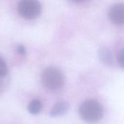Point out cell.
Segmentation results:
<instances>
[{"mask_svg":"<svg viewBox=\"0 0 124 124\" xmlns=\"http://www.w3.org/2000/svg\"><path fill=\"white\" fill-rule=\"evenodd\" d=\"M103 112L102 105L94 100L83 102L78 108L80 117L88 124H94L100 121L103 116Z\"/></svg>","mask_w":124,"mask_h":124,"instance_id":"6da1fadb","label":"cell"},{"mask_svg":"<svg viewBox=\"0 0 124 124\" xmlns=\"http://www.w3.org/2000/svg\"><path fill=\"white\" fill-rule=\"evenodd\" d=\"M41 81L45 88L49 90L55 91L62 88L65 84V77L59 69L49 67L43 71Z\"/></svg>","mask_w":124,"mask_h":124,"instance_id":"7a4b0ae2","label":"cell"},{"mask_svg":"<svg viewBox=\"0 0 124 124\" xmlns=\"http://www.w3.org/2000/svg\"><path fill=\"white\" fill-rule=\"evenodd\" d=\"M17 11L21 17L27 20L37 18L41 12V5L38 0H20Z\"/></svg>","mask_w":124,"mask_h":124,"instance_id":"3957f363","label":"cell"},{"mask_svg":"<svg viewBox=\"0 0 124 124\" xmlns=\"http://www.w3.org/2000/svg\"><path fill=\"white\" fill-rule=\"evenodd\" d=\"M109 17L111 22L116 25L124 24V4L120 3L113 5L109 12Z\"/></svg>","mask_w":124,"mask_h":124,"instance_id":"277c9868","label":"cell"},{"mask_svg":"<svg viewBox=\"0 0 124 124\" xmlns=\"http://www.w3.org/2000/svg\"><path fill=\"white\" fill-rule=\"evenodd\" d=\"M70 108V105L68 102H58L51 109L49 115L51 117L55 118L65 115L68 113Z\"/></svg>","mask_w":124,"mask_h":124,"instance_id":"5b68a950","label":"cell"},{"mask_svg":"<svg viewBox=\"0 0 124 124\" xmlns=\"http://www.w3.org/2000/svg\"><path fill=\"white\" fill-rule=\"evenodd\" d=\"M42 108H43V105L41 100L35 99V100H33L28 104L27 107V110L28 111L30 114L36 116L40 113V112L42 110Z\"/></svg>","mask_w":124,"mask_h":124,"instance_id":"8992f818","label":"cell"},{"mask_svg":"<svg viewBox=\"0 0 124 124\" xmlns=\"http://www.w3.org/2000/svg\"><path fill=\"white\" fill-rule=\"evenodd\" d=\"M8 68L5 61L0 57V78L5 76L7 74Z\"/></svg>","mask_w":124,"mask_h":124,"instance_id":"52a82bcc","label":"cell"},{"mask_svg":"<svg viewBox=\"0 0 124 124\" xmlns=\"http://www.w3.org/2000/svg\"><path fill=\"white\" fill-rule=\"evenodd\" d=\"M118 62L119 65L123 69H124V49L120 52V53L118 56Z\"/></svg>","mask_w":124,"mask_h":124,"instance_id":"ba28073f","label":"cell"},{"mask_svg":"<svg viewBox=\"0 0 124 124\" xmlns=\"http://www.w3.org/2000/svg\"><path fill=\"white\" fill-rule=\"evenodd\" d=\"M17 52H18L20 54H23V55L26 54V50H25V47H24L23 46H22V45H20V46H17Z\"/></svg>","mask_w":124,"mask_h":124,"instance_id":"9c48e42d","label":"cell"},{"mask_svg":"<svg viewBox=\"0 0 124 124\" xmlns=\"http://www.w3.org/2000/svg\"><path fill=\"white\" fill-rule=\"evenodd\" d=\"M73 1H76V2H83V1H86L87 0H73Z\"/></svg>","mask_w":124,"mask_h":124,"instance_id":"30bf717a","label":"cell"}]
</instances>
